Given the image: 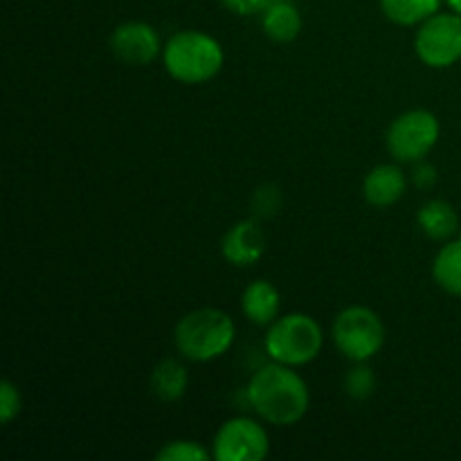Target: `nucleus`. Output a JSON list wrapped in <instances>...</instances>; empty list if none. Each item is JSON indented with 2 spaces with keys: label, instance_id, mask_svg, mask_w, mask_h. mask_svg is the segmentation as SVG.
<instances>
[{
  "label": "nucleus",
  "instance_id": "11",
  "mask_svg": "<svg viewBox=\"0 0 461 461\" xmlns=\"http://www.w3.org/2000/svg\"><path fill=\"white\" fill-rule=\"evenodd\" d=\"M408 189L403 171L396 165H378L365 176L363 194L369 205L374 207H390L403 198Z\"/></svg>",
  "mask_w": 461,
  "mask_h": 461
},
{
  "label": "nucleus",
  "instance_id": "4",
  "mask_svg": "<svg viewBox=\"0 0 461 461\" xmlns=\"http://www.w3.org/2000/svg\"><path fill=\"white\" fill-rule=\"evenodd\" d=\"M324 333L320 324L306 313H288L275 320L266 333V351L275 363L302 367L318 358Z\"/></svg>",
  "mask_w": 461,
  "mask_h": 461
},
{
  "label": "nucleus",
  "instance_id": "3",
  "mask_svg": "<svg viewBox=\"0 0 461 461\" xmlns=\"http://www.w3.org/2000/svg\"><path fill=\"white\" fill-rule=\"evenodd\" d=\"M237 329L221 309H196L176 324V349L194 363H207L232 347Z\"/></svg>",
  "mask_w": 461,
  "mask_h": 461
},
{
  "label": "nucleus",
  "instance_id": "14",
  "mask_svg": "<svg viewBox=\"0 0 461 461\" xmlns=\"http://www.w3.org/2000/svg\"><path fill=\"white\" fill-rule=\"evenodd\" d=\"M419 228L435 241H446L459 232V216L455 207L446 201H428L417 214Z\"/></svg>",
  "mask_w": 461,
  "mask_h": 461
},
{
  "label": "nucleus",
  "instance_id": "2",
  "mask_svg": "<svg viewBox=\"0 0 461 461\" xmlns=\"http://www.w3.org/2000/svg\"><path fill=\"white\" fill-rule=\"evenodd\" d=\"M167 72L180 84H205L214 79L225 61L223 48L205 32L185 30L171 36L162 50Z\"/></svg>",
  "mask_w": 461,
  "mask_h": 461
},
{
  "label": "nucleus",
  "instance_id": "16",
  "mask_svg": "<svg viewBox=\"0 0 461 461\" xmlns=\"http://www.w3.org/2000/svg\"><path fill=\"white\" fill-rule=\"evenodd\" d=\"M444 0H381V9L396 25H419L439 12Z\"/></svg>",
  "mask_w": 461,
  "mask_h": 461
},
{
  "label": "nucleus",
  "instance_id": "6",
  "mask_svg": "<svg viewBox=\"0 0 461 461\" xmlns=\"http://www.w3.org/2000/svg\"><path fill=\"white\" fill-rule=\"evenodd\" d=\"M439 120L426 108L396 117L387 129V149L401 162H421L439 140Z\"/></svg>",
  "mask_w": 461,
  "mask_h": 461
},
{
  "label": "nucleus",
  "instance_id": "15",
  "mask_svg": "<svg viewBox=\"0 0 461 461\" xmlns=\"http://www.w3.org/2000/svg\"><path fill=\"white\" fill-rule=\"evenodd\" d=\"M187 369L174 358L160 360L151 372V392L160 401H178L187 392Z\"/></svg>",
  "mask_w": 461,
  "mask_h": 461
},
{
  "label": "nucleus",
  "instance_id": "10",
  "mask_svg": "<svg viewBox=\"0 0 461 461\" xmlns=\"http://www.w3.org/2000/svg\"><path fill=\"white\" fill-rule=\"evenodd\" d=\"M223 257L234 266H252L264 257L266 252V234L261 230L259 221L246 219L228 230L223 237Z\"/></svg>",
  "mask_w": 461,
  "mask_h": 461
},
{
  "label": "nucleus",
  "instance_id": "5",
  "mask_svg": "<svg viewBox=\"0 0 461 461\" xmlns=\"http://www.w3.org/2000/svg\"><path fill=\"white\" fill-rule=\"evenodd\" d=\"M333 342L354 363H367L383 349L385 327L367 306H349L333 322Z\"/></svg>",
  "mask_w": 461,
  "mask_h": 461
},
{
  "label": "nucleus",
  "instance_id": "21",
  "mask_svg": "<svg viewBox=\"0 0 461 461\" xmlns=\"http://www.w3.org/2000/svg\"><path fill=\"white\" fill-rule=\"evenodd\" d=\"M279 205H282V196H279V189L275 185H266V187L257 189L255 198H252V207H255L259 216L275 214Z\"/></svg>",
  "mask_w": 461,
  "mask_h": 461
},
{
  "label": "nucleus",
  "instance_id": "17",
  "mask_svg": "<svg viewBox=\"0 0 461 461\" xmlns=\"http://www.w3.org/2000/svg\"><path fill=\"white\" fill-rule=\"evenodd\" d=\"M435 282L450 295L461 297V239L446 243L432 264Z\"/></svg>",
  "mask_w": 461,
  "mask_h": 461
},
{
  "label": "nucleus",
  "instance_id": "7",
  "mask_svg": "<svg viewBox=\"0 0 461 461\" xmlns=\"http://www.w3.org/2000/svg\"><path fill=\"white\" fill-rule=\"evenodd\" d=\"M414 52L426 66L448 68L461 59V14H435L421 23Z\"/></svg>",
  "mask_w": 461,
  "mask_h": 461
},
{
  "label": "nucleus",
  "instance_id": "20",
  "mask_svg": "<svg viewBox=\"0 0 461 461\" xmlns=\"http://www.w3.org/2000/svg\"><path fill=\"white\" fill-rule=\"evenodd\" d=\"M21 408L23 399L18 387L12 381L0 383V421H3V426H9L21 414Z\"/></svg>",
  "mask_w": 461,
  "mask_h": 461
},
{
  "label": "nucleus",
  "instance_id": "9",
  "mask_svg": "<svg viewBox=\"0 0 461 461\" xmlns=\"http://www.w3.org/2000/svg\"><path fill=\"white\" fill-rule=\"evenodd\" d=\"M111 50L120 61L131 66H147L160 54V36L156 27L142 21H129L111 34Z\"/></svg>",
  "mask_w": 461,
  "mask_h": 461
},
{
  "label": "nucleus",
  "instance_id": "25",
  "mask_svg": "<svg viewBox=\"0 0 461 461\" xmlns=\"http://www.w3.org/2000/svg\"><path fill=\"white\" fill-rule=\"evenodd\" d=\"M457 239H461V232H459V237H457Z\"/></svg>",
  "mask_w": 461,
  "mask_h": 461
},
{
  "label": "nucleus",
  "instance_id": "12",
  "mask_svg": "<svg viewBox=\"0 0 461 461\" xmlns=\"http://www.w3.org/2000/svg\"><path fill=\"white\" fill-rule=\"evenodd\" d=\"M279 306H282L279 291L266 279H257L243 291L241 309L252 324L270 327L279 318Z\"/></svg>",
  "mask_w": 461,
  "mask_h": 461
},
{
  "label": "nucleus",
  "instance_id": "8",
  "mask_svg": "<svg viewBox=\"0 0 461 461\" xmlns=\"http://www.w3.org/2000/svg\"><path fill=\"white\" fill-rule=\"evenodd\" d=\"M270 439L264 426L248 417H234L219 428L214 455L219 461H261L268 455Z\"/></svg>",
  "mask_w": 461,
  "mask_h": 461
},
{
  "label": "nucleus",
  "instance_id": "18",
  "mask_svg": "<svg viewBox=\"0 0 461 461\" xmlns=\"http://www.w3.org/2000/svg\"><path fill=\"white\" fill-rule=\"evenodd\" d=\"M214 455L207 453L201 444L189 439H176L169 441L167 446H162L156 453L158 461H207Z\"/></svg>",
  "mask_w": 461,
  "mask_h": 461
},
{
  "label": "nucleus",
  "instance_id": "24",
  "mask_svg": "<svg viewBox=\"0 0 461 461\" xmlns=\"http://www.w3.org/2000/svg\"><path fill=\"white\" fill-rule=\"evenodd\" d=\"M446 5H448L455 14H461V0H446Z\"/></svg>",
  "mask_w": 461,
  "mask_h": 461
},
{
  "label": "nucleus",
  "instance_id": "19",
  "mask_svg": "<svg viewBox=\"0 0 461 461\" xmlns=\"http://www.w3.org/2000/svg\"><path fill=\"white\" fill-rule=\"evenodd\" d=\"M345 390L351 399L365 401L374 394L376 390V376H374V369L367 367L365 363H356L349 369V374L345 376Z\"/></svg>",
  "mask_w": 461,
  "mask_h": 461
},
{
  "label": "nucleus",
  "instance_id": "23",
  "mask_svg": "<svg viewBox=\"0 0 461 461\" xmlns=\"http://www.w3.org/2000/svg\"><path fill=\"white\" fill-rule=\"evenodd\" d=\"M412 180L414 185L421 189L432 187V185L437 183V169L432 165H428V162H421V165H417V169H414Z\"/></svg>",
  "mask_w": 461,
  "mask_h": 461
},
{
  "label": "nucleus",
  "instance_id": "13",
  "mask_svg": "<svg viewBox=\"0 0 461 461\" xmlns=\"http://www.w3.org/2000/svg\"><path fill=\"white\" fill-rule=\"evenodd\" d=\"M261 25L268 39L277 43H291L302 32V14L288 0H270L268 7L264 9Z\"/></svg>",
  "mask_w": 461,
  "mask_h": 461
},
{
  "label": "nucleus",
  "instance_id": "22",
  "mask_svg": "<svg viewBox=\"0 0 461 461\" xmlns=\"http://www.w3.org/2000/svg\"><path fill=\"white\" fill-rule=\"evenodd\" d=\"M221 3L239 16H250V14L264 12L270 0H221Z\"/></svg>",
  "mask_w": 461,
  "mask_h": 461
},
{
  "label": "nucleus",
  "instance_id": "1",
  "mask_svg": "<svg viewBox=\"0 0 461 461\" xmlns=\"http://www.w3.org/2000/svg\"><path fill=\"white\" fill-rule=\"evenodd\" d=\"M248 399L255 412L273 426H293L304 417L311 403L304 378L282 363L261 367L250 378Z\"/></svg>",
  "mask_w": 461,
  "mask_h": 461
}]
</instances>
